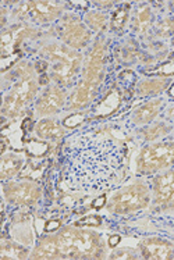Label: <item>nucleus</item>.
<instances>
[{
	"mask_svg": "<svg viewBox=\"0 0 174 260\" xmlns=\"http://www.w3.org/2000/svg\"><path fill=\"white\" fill-rule=\"evenodd\" d=\"M123 153L113 139L99 134L75 137L66 156V182L75 191L107 188L122 167Z\"/></svg>",
	"mask_w": 174,
	"mask_h": 260,
	"instance_id": "obj_1",
	"label": "nucleus"
},
{
	"mask_svg": "<svg viewBox=\"0 0 174 260\" xmlns=\"http://www.w3.org/2000/svg\"><path fill=\"white\" fill-rule=\"evenodd\" d=\"M59 249L62 257L86 259L95 257L99 252L100 238L95 233L66 229L57 234Z\"/></svg>",
	"mask_w": 174,
	"mask_h": 260,
	"instance_id": "obj_2",
	"label": "nucleus"
},
{
	"mask_svg": "<svg viewBox=\"0 0 174 260\" xmlns=\"http://www.w3.org/2000/svg\"><path fill=\"white\" fill-rule=\"evenodd\" d=\"M43 54L53 61V78L62 85H70L78 73L81 54L57 43L46 46Z\"/></svg>",
	"mask_w": 174,
	"mask_h": 260,
	"instance_id": "obj_3",
	"label": "nucleus"
},
{
	"mask_svg": "<svg viewBox=\"0 0 174 260\" xmlns=\"http://www.w3.org/2000/svg\"><path fill=\"white\" fill-rule=\"evenodd\" d=\"M174 166V142H158L143 148L137 159L141 174H153Z\"/></svg>",
	"mask_w": 174,
	"mask_h": 260,
	"instance_id": "obj_4",
	"label": "nucleus"
},
{
	"mask_svg": "<svg viewBox=\"0 0 174 260\" xmlns=\"http://www.w3.org/2000/svg\"><path fill=\"white\" fill-rule=\"evenodd\" d=\"M149 191L142 184L127 186L126 189L117 192L109 203V210L116 214L138 212L148 206Z\"/></svg>",
	"mask_w": 174,
	"mask_h": 260,
	"instance_id": "obj_5",
	"label": "nucleus"
},
{
	"mask_svg": "<svg viewBox=\"0 0 174 260\" xmlns=\"http://www.w3.org/2000/svg\"><path fill=\"white\" fill-rule=\"evenodd\" d=\"M38 86L32 80H21L14 85L9 96L5 99L3 113L7 116L14 117L34 99Z\"/></svg>",
	"mask_w": 174,
	"mask_h": 260,
	"instance_id": "obj_6",
	"label": "nucleus"
},
{
	"mask_svg": "<svg viewBox=\"0 0 174 260\" xmlns=\"http://www.w3.org/2000/svg\"><path fill=\"white\" fill-rule=\"evenodd\" d=\"M59 34L66 45L74 49L85 48L91 39L90 31L75 17H66L59 27Z\"/></svg>",
	"mask_w": 174,
	"mask_h": 260,
	"instance_id": "obj_7",
	"label": "nucleus"
},
{
	"mask_svg": "<svg viewBox=\"0 0 174 260\" xmlns=\"http://www.w3.org/2000/svg\"><path fill=\"white\" fill-rule=\"evenodd\" d=\"M5 197L13 205H34L41 198V189L32 182L9 184L5 186Z\"/></svg>",
	"mask_w": 174,
	"mask_h": 260,
	"instance_id": "obj_8",
	"label": "nucleus"
},
{
	"mask_svg": "<svg viewBox=\"0 0 174 260\" xmlns=\"http://www.w3.org/2000/svg\"><path fill=\"white\" fill-rule=\"evenodd\" d=\"M26 5V16L31 17L32 21L39 24L54 21L63 11V6L57 2H28Z\"/></svg>",
	"mask_w": 174,
	"mask_h": 260,
	"instance_id": "obj_9",
	"label": "nucleus"
},
{
	"mask_svg": "<svg viewBox=\"0 0 174 260\" xmlns=\"http://www.w3.org/2000/svg\"><path fill=\"white\" fill-rule=\"evenodd\" d=\"M66 103V95L62 88L50 86L45 90L37 103V113L39 116H50L60 112Z\"/></svg>",
	"mask_w": 174,
	"mask_h": 260,
	"instance_id": "obj_10",
	"label": "nucleus"
},
{
	"mask_svg": "<svg viewBox=\"0 0 174 260\" xmlns=\"http://www.w3.org/2000/svg\"><path fill=\"white\" fill-rule=\"evenodd\" d=\"M141 252L145 259L167 260L174 256L173 245L163 239H147L141 244Z\"/></svg>",
	"mask_w": 174,
	"mask_h": 260,
	"instance_id": "obj_11",
	"label": "nucleus"
},
{
	"mask_svg": "<svg viewBox=\"0 0 174 260\" xmlns=\"http://www.w3.org/2000/svg\"><path fill=\"white\" fill-rule=\"evenodd\" d=\"M153 192H155V201L159 205L169 203L174 199V170L156 177L153 182Z\"/></svg>",
	"mask_w": 174,
	"mask_h": 260,
	"instance_id": "obj_12",
	"label": "nucleus"
},
{
	"mask_svg": "<svg viewBox=\"0 0 174 260\" xmlns=\"http://www.w3.org/2000/svg\"><path fill=\"white\" fill-rule=\"evenodd\" d=\"M120 103H122V98L119 95V92H117V90H110V92L105 96V99L100 102L99 105L94 109L92 116H94V118H96V120L106 118V117L111 116L113 113L116 112L117 109L120 107Z\"/></svg>",
	"mask_w": 174,
	"mask_h": 260,
	"instance_id": "obj_13",
	"label": "nucleus"
},
{
	"mask_svg": "<svg viewBox=\"0 0 174 260\" xmlns=\"http://www.w3.org/2000/svg\"><path fill=\"white\" fill-rule=\"evenodd\" d=\"M162 107V101L156 99V101H151L148 103H145L142 106L138 109L137 112L134 113L132 116V121L137 125H145L152 121L155 117L158 116Z\"/></svg>",
	"mask_w": 174,
	"mask_h": 260,
	"instance_id": "obj_14",
	"label": "nucleus"
},
{
	"mask_svg": "<svg viewBox=\"0 0 174 260\" xmlns=\"http://www.w3.org/2000/svg\"><path fill=\"white\" fill-rule=\"evenodd\" d=\"M59 257H62V253L59 249L57 235L43 239L32 253V259H59Z\"/></svg>",
	"mask_w": 174,
	"mask_h": 260,
	"instance_id": "obj_15",
	"label": "nucleus"
},
{
	"mask_svg": "<svg viewBox=\"0 0 174 260\" xmlns=\"http://www.w3.org/2000/svg\"><path fill=\"white\" fill-rule=\"evenodd\" d=\"M96 88L94 86L86 85L85 82H82L81 85L77 88L71 99L69 102V107L70 109H81V107H85L92 99V96L95 93Z\"/></svg>",
	"mask_w": 174,
	"mask_h": 260,
	"instance_id": "obj_16",
	"label": "nucleus"
},
{
	"mask_svg": "<svg viewBox=\"0 0 174 260\" xmlns=\"http://www.w3.org/2000/svg\"><path fill=\"white\" fill-rule=\"evenodd\" d=\"M37 134L42 139H57L63 137V128L53 120H42L38 122Z\"/></svg>",
	"mask_w": 174,
	"mask_h": 260,
	"instance_id": "obj_17",
	"label": "nucleus"
},
{
	"mask_svg": "<svg viewBox=\"0 0 174 260\" xmlns=\"http://www.w3.org/2000/svg\"><path fill=\"white\" fill-rule=\"evenodd\" d=\"M22 167V159L17 157L14 154L10 156H5L0 163V171H2V180L10 178L18 174V171L21 170Z\"/></svg>",
	"mask_w": 174,
	"mask_h": 260,
	"instance_id": "obj_18",
	"label": "nucleus"
},
{
	"mask_svg": "<svg viewBox=\"0 0 174 260\" xmlns=\"http://www.w3.org/2000/svg\"><path fill=\"white\" fill-rule=\"evenodd\" d=\"M151 9L149 6H141L138 7L137 14H135V21H134V27L137 29V32L143 34L147 32L151 27Z\"/></svg>",
	"mask_w": 174,
	"mask_h": 260,
	"instance_id": "obj_19",
	"label": "nucleus"
},
{
	"mask_svg": "<svg viewBox=\"0 0 174 260\" xmlns=\"http://www.w3.org/2000/svg\"><path fill=\"white\" fill-rule=\"evenodd\" d=\"M84 21L92 31L100 32L103 31L106 27V16L103 13H100V11H88V13L85 14Z\"/></svg>",
	"mask_w": 174,
	"mask_h": 260,
	"instance_id": "obj_20",
	"label": "nucleus"
},
{
	"mask_svg": "<svg viewBox=\"0 0 174 260\" xmlns=\"http://www.w3.org/2000/svg\"><path fill=\"white\" fill-rule=\"evenodd\" d=\"M167 86V81L166 80H151L145 81L141 85L138 86V92L141 96H149V95H156L159 92H162L166 89Z\"/></svg>",
	"mask_w": 174,
	"mask_h": 260,
	"instance_id": "obj_21",
	"label": "nucleus"
},
{
	"mask_svg": "<svg viewBox=\"0 0 174 260\" xmlns=\"http://www.w3.org/2000/svg\"><path fill=\"white\" fill-rule=\"evenodd\" d=\"M26 250L13 242H3L2 246V259H24Z\"/></svg>",
	"mask_w": 174,
	"mask_h": 260,
	"instance_id": "obj_22",
	"label": "nucleus"
},
{
	"mask_svg": "<svg viewBox=\"0 0 174 260\" xmlns=\"http://www.w3.org/2000/svg\"><path fill=\"white\" fill-rule=\"evenodd\" d=\"M128 9L130 6H122L119 7L114 13H113V17H111V29L113 31H120L124 27L127 18H128Z\"/></svg>",
	"mask_w": 174,
	"mask_h": 260,
	"instance_id": "obj_23",
	"label": "nucleus"
},
{
	"mask_svg": "<svg viewBox=\"0 0 174 260\" xmlns=\"http://www.w3.org/2000/svg\"><path fill=\"white\" fill-rule=\"evenodd\" d=\"M170 128L164 124V122H158V124H153L149 128H147L145 131H143V137L147 141L149 142H152V141H156L160 137H163L164 134L169 133Z\"/></svg>",
	"mask_w": 174,
	"mask_h": 260,
	"instance_id": "obj_24",
	"label": "nucleus"
},
{
	"mask_svg": "<svg viewBox=\"0 0 174 260\" xmlns=\"http://www.w3.org/2000/svg\"><path fill=\"white\" fill-rule=\"evenodd\" d=\"M147 74H160V75H163V77L174 75V56L170 58V61L164 63L163 66H160L159 69L153 70V71H148Z\"/></svg>",
	"mask_w": 174,
	"mask_h": 260,
	"instance_id": "obj_25",
	"label": "nucleus"
},
{
	"mask_svg": "<svg viewBox=\"0 0 174 260\" xmlns=\"http://www.w3.org/2000/svg\"><path fill=\"white\" fill-rule=\"evenodd\" d=\"M171 34H174V17L170 20L162 21L158 27V35L160 37H169Z\"/></svg>",
	"mask_w": 174,
	"mask_h": 260,
	"instance_id": "obj_26",
	"label": "nucleus"
},
{
	"mask_svg": "<svg viewBox=\"0 0 174 260\" xmlns=\"http://www.w3.org/2000/svg\"><path fill=\"white\" fill-rule=\"evenodd\" d=\"M102 223V218L99 216H88V217L81 218L75 223L77 227H98Z\"/></svg>",
	"mask_w": 174,
	"mask_h": 260,
	"instance_id": "obj_27",
	"label": "nucleus"
},
{
	"mask_svg": "<svg viewBox=\"0 0 174 260\" xmlns=\"http://www.w3.org/2000/svg\"><path fill=\"white\" fill-rule=\"evenodd\" d=\"M82 121H84L82 114H73V116L64 118V125L67 128H77Z\"/></svg>",
	"mask_w": 174,
	"mask_h": 260,
	"instance_id": "obj_28",
	"label": "nucleus"
},
{
	"mask_svg": "<svg viewBox=\"0 0 174 260\" xmlns=\"http://www.w3.org/2000/svg\"><path fill=\"white\" fill-rule=\"evenodd\" d=\"M110 259H135V256L130 253L128 250H116V252H113Z\"/></svg>",
	"mask_w": 174,
	"mask_h": 260,
	"instance_id": "obj_29",
	"label": "nucleus"
},
{
	"mask_svg": "<svg viewBox=\"0 0 174 260\" xmlns=\"http://www.w3.org/2000/svg\"><path fill=\"white\" fill-rule=\"evenodd\" d=\"M59 227H60V221H56V220H50V221L46 224V231H48V233H52V231H56Z\"/></svg>",
	"mask_w": 174,
	"mask_h": 260,
	"instance_id": "obj_30",
	"label": "nucleus"
},
{
	"mask_svg": "<svg viewBox=\"0 0 174 260\" xmlns=\"http://www.w3.org/2000/svg\"><path fill=\"white\" fill-rule=\"evenodd\" d=\"M105 202H106V198L102 197L99 198V199H96L95 202L92 203V207H94V209H100V207L105 205Z\"/></svg>",
	"mask_w": 174,
	"mask_h": 260,
	"instance_id": "obj_31",
	"label": "nucleus"
},
{
	"mask_svg": "<svg viewBox=\"0 0 174 260\" xmlns=\"http://www.w3.org/2000/svg\"><path fill=\"white\" fill-rule=\"evenodd\" d=\"M70 5L75 6V7H82V9H88L90 3H88V2H70Z\"/></svg>",
	"mask_w": 174,
	"mask_h": 260,
	"instance_id": "obj_32",
	"label": "nucleus"
},
{
	"mask_svg": "<svg viewBox=\"0 0 174 260\" xmlns=\"http://www.w3.org/2000/svg\"><path fill=\"white\" fill-rule=\"evenodd\" d=\"M119 242H120V237H119V235H113V237H110V239H109V245H110L111 248L116 246Z\"/></svg>",
	"mask_w": 174,
	"mask_h": 260,
	"instance_id": "obj_33",
	"label": "nucleus"
},
{
	"mask_svg": "<svg viewBox=\"0 0 174 260\" xmlns=\"http://www.w3.org/2000/svg\"><path fill=\"white\" fill-rule=\"evenodd\" d=\"M95 5L98 6V7H111L113 3H111V2H96Z\"/></svg>",
	"mask_w": 174,
	"mask_h": 260,
	"instance_id": "obj_34",
	"label": "nucleus"
},
{
	"mask_svg": "<svg viewBox=\"0 0 174 260\" xmlns=\"http://www.w3.org/2000/svg\"><path fill=\"white\" fill-rule=\"evenodd\" d=\"M167 116H169V118H171V120H174V106L171 107L169 110V113H167Z\"/></svg>",
	"mask_w": 174,
	"mask_h": 260,
	"instance_id": "obj_35",
	"label": "nucleus"
},
{
	"mask_svg": "<svg viewBox=\"0 0 174 260\" xmlns=\"http://www.w3.org/2000/svg\"><path fill=\"white\" fill-rule=\"evenodd\" d=\"M169 95L171 96V98H173V99H174V85L171 86V88H170V89H169Z\"/></svg>",
	"mask_w": 174,
	"mask_h": 260,
	"instance_id": "obj_36",
	"label": "nucleus"
},
{
	"mask_svg": "<svg viewBox=\"0 0 174 260\" xmlns=\"http://www.w3.org/2000/svg\"><path fill=\"white\" fill-rule=\"evenodd\" d=\"M173 46H174V39H173Z\"/></svg>",
	"mask_w": 174,
	"mask_h": 260,
	"instance_id": "obj_37",
	"label": "nucleus"
}]
</instances>
